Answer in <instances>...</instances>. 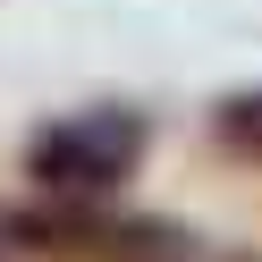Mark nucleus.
I'll use <instances>...</instances> for the list:
<instances>
[{
  "label": "nucleus",
  "instance_id": "7ed1b4c3",
  "mask_svg": "<svg viewBox=\"0 0 262 262\" xmlns=\"http://www.w3.org/2000/svg\"><path fill=\"white\" fill-rule=\"evenodd\" d=\"M211 136H220L237 161H254V169H262V85H254V93H228V102L211 110Z\"/></svg>",
  "mask_w": 262,
  "mask_h": 262
},
{
  "label": "nucleus",
  "instance_id": "f257e3e1",
  "mask_svg": "<svg viewBox=\"0 0 262 262\" xmlns=\"http://www.w3.org/2000/svg\"><path fill=\"white\" fill-rule=\"evenodd\" d=\"M0 245H26L42 262H203V237L186 220H161V211H119L102 203H42L26 211H0Z\"/></svg>",
  "mask_w": 262,
  "mask_h": 262
},
{
  "label": "nucleus",
  "instance_id": "f03ea898",
  "mask_svg": "<svg viewBox=\"0 0 262 262\" xmlns=\"http://www.w3.org/2000/svg\"><path fill=\"white\" fill-rule=\"evenodd\" d=\"M144 152H152L144 110L93 102V110H68V119H42L26 136V186L59 194V203H102L144 169Z\"/></svg>",
  "mask_w": 262,
  "mask_h": 262
}]
</instances>
